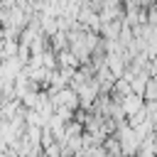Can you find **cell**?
Wrapping results in <instances>:
<instances>
[{"label":"cell","instance_id":"obj_1","mask_svg":"<svg viewBox=\"0 0 157 157\" xmlns=\"http://www.w3.org/2000/svg\"><path fill=\"white\" fill-rule=\"evenodd\" d=\"M54 103L56 105H64V108H76V93L74 91H59L56 93V98H54Z\"/></svg>","mask_w":157,"mask_h":157},{"label":"cell","instance_id":"obj_2","mask_svg":"<svg viewBox=\"0 0 157 157\" xmlns=\"http://www.w3.org/2000/svg\"><path fill=\"white\" fill-rule=\"evenodd\" d=\"M123 105H125V110H128L130 115H135V113H140V108H142V101H140L135 93H130V96H125V98H123Z\"/></svg>","mask_w":157,"mask_h":157},{"label":"cell","instance_id":"obj_3","mask_svg":"<svg viewBox=\"0 0 157 157\" xmlns=\"http://www.w3.org/2000/svg\"><path fill=\"white\" fill-rule=\"evenodd\" d=\"M88 155H91V157H108L103 150H88Z\"/></svg>","mask_w":157,"mask_h":157}]
</instances>
